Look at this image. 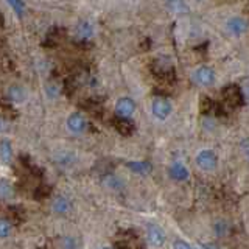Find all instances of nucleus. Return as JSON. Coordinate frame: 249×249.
<instances>
[{
    "mask_svg": "<svg viewBox=\"0 0 249 249\" xmlns=\"http://www.w3.org/2000/svg\"><path fill=\"white\" fill-rule=\"evenodd\" d=\"M53 207H54V210H56V212L62 213V212H66V210L69 209V202L64 198H58L56 201H54V206Z\"/></svg>",
    "mask_w": 249,
    "mask_h": 249,
    "instance_id": "a878e982",
    "label": "nucleus"
},
{
    "mask_svg": "<svg viewBox=\"0 0 249 249\" xmlns=\"http://www.w3.org/2000/svg\"><path fill=\"white\" fill-rule=\"evenodd\" d=\"M146 238L153 246H162L163 241H165V235H163L162 229L154 224H150L146 228Z\"/></svg>",
    "mask_w": 249,
    "mask_h": 249,
    "instance_id": "9b49d317",
    "label": "nucleus"
},
{
    "mask_svg": "<svg viewBox=\"0 0 249 249\" xmlns=\"http://www.w3.org/2000/svg\"><path fill=\"white\" fill-rule=\"evenodd\" d=\"M112 124H114L115 131L119 132V134H122L123 137H129L136 132V124L129 119V117L117 115L112 119Z\"/></svg>",
    "mask_w": 249,
    "mask_h": 249,
    "instance_id": "20e7f679",
    "label": "nucleus"
},
{
    "mask_svg": "<svg viewBox=\"0 0 249 249\" xmlns=\"http://www.w3.org/2000/svg\"><path fill=\"white\" fill-rule=\"evenodd\" d=\"M168 6L173 10L175 13H187L189 11V8H187V3L184 2V0H167Z\"/></svg>",
    "mask_w": 249,
    "mask_h": 249,
    "instance_id": "412c9836",
    "label": "nucleus"
},
{
    "mask_svg": "<svg viewBox=\"0 0 249 249\" xmlns=\"http://www.w3.org/2000/svg\"><path fill=\"white\" fill-rule=\"evenodd\" d=\"M151 73L158 78L162 84H173L176 81V73L173 66L170 64L168 59L158 58L151 64Z\"/></svg>",
    "mask_w": 249,
    "mask_h": 249,
    "instance_id": "f257e3e1",
    "label": "nucleus"
},
{
    "mask_svg": "<svg viewBox=\"0 0 249 249\" xmlns=\"http://www.w3.org/2000/svg\"><path fill=\"white\" fill-rule=\"evenodd\" d=\"M126 165L134 171V173H137V175H146L148 171L151 170V165L148 162H128Z\"/></svg>",
    "mask_w": 249,
    "mask_h": 249,
    "instance_id": "a211bd4d",
    "label": "nucleus"
},
{
    "mask_svg": "<svg viewBox=\"0 0 249 249\" xmlns=\"http://www.w3.org/2000/svg\"><path fill=\"white\" fill-rule=\"evenodd\" d=\"M10 212H11L10 215H11V218H13V221H14V223H20V221L23 220V218H25V215H23L25 212L22 210V207L14 206V207L10 209Z\"/></svg>",
    "mask_w": 249,
    "mask_h": 249,
    "instance_id": "393cba45",
    "label": "nucleus"
},
{
    "mask_svg": "<svg viewBox=\"0 0 249 249\" xmlns=\"http://www.w3.org/2000/svg\"><path fill=\"white\" fill-rule=\"evenodd\" d=\"M5 25V18H3V14L0 13V28H2Z\"/></svg>",
    "mask_w": 249,
    "mask_h": 249,
    "instance_id": "c756f323",
    "label": "nucleus"
},
{
    "mask_svg": "<svg viewBox=\"0 0 249 249\" xmlns=\"http://www.w3.org/2000/svg\"><path fill=\"white\" fill-rule=\"evenodd\" d=\"M196 163H198L199 168L210 171V170H213L216 167L218 159H216V156H215L213 151L204 150V151L198 153V156H196Z\"/></svg>",
    "mask_w": 249,
    "mask_h": 249,
    "instance_id": "423d86ee",
    "label": "nucleus"
},
{
    "mask_svg": "<svg viewBox=\"0 0 249 249\" xmlns=\"http://www.w3.org/2000/svg\"><path fill=\"white\" fill-rule=\"evenodd\" d=\"M215 106H216V101H213L212 98L209 97H202L199 100V109L202 114H213L215 112Z\"/></svg>",
    "mask_w": 249,
    "mask_h": 249,
    "instance_id": "f3484780",
    "label": "nucleus"
},
{
    "mask_svg": "<svg viewBox=\"0 0 249 249\" xmlns=\"http://www.w3.org/2000/svg\"><path fill=\"white\" fill-rule=\"evenodd\" d=\"M13 156V150H11V143L8 140H2L0 142V159L3 162H10Z\"/></svg>",
    "mask_w": 249,
    "mask_h": 249,
    "instance_id": "6ab92c4d",
    "label": "nucleus"
},
{
    "mask_svg": "<svg viewBox=\"0 0 249 249\" xmlns=\"http://www.w3.org/2000/svg\"><path fill=\"white\" fill-rule=\"evenodd\" d=\"M80 106L84 109V111H88L89 114L95 115V117H100L101 114H103V103H101V100L98 98H88L80 103Z\"/></svg>",
    "mask_w": 249,
    "mask_h": 249,
    "instance_id": "f8f14e48",
    "label": "nucleus"
},
{
    "mask_svg": "<svg viewBox=\"0 0 249 249\" xmlns=\"http://www.w3.org/2000/svg\"><path fill=\"white\" fill-rule=\"evenodd\" d=\"M13 196V187L8 181H0V198H11Z\"/></svg>",
    "mask_w": 249,
    "mask_h": 249,
    "instance_id": "5701e85b",
    "label": "nucleus"
},
{
    "mask_svg": "<svg viewBox=\"0 0 249 249\" xmlns=\"http://www.w3.org/2000/svg\"><path fill=\"white\" fill-rule=\"evenodd\" d=\"M171 109H173V106H171V103H170V100H168V98L159 95V97H156V98L153 100L151 111H153V114H154L156 117H158V119L165 120L167 117L171 114Z\"/></svg>",
    "mask_w": 249,
    "mask_h": 249,
    "instance_id": "7ed1b4c3",
    "label": "nucleus"
},
{
    "mask_svg": "<svg viewBox=\"0 0 249 249\" xmlns=\"http://www.w3.org/2000/svg\"><path fill=\"white\" fill-rule=\"evenodd\" d=\"M19 117L18 109H16L10 101L6 100H0V119L3 120H14Z\"/></svg>",
    "mask_w": 249,
    "mask_h": 249,
    "instance_id": "ddd939ff",
    "label": "nucleus"
},
{
    "mask_svg": "<svg viewBox=\"0 0 249 249\" xmlns=\"http://www.w3.org/2000/svg\"><path fill=\"white\" fill-rule=\"evenodd\" d=\"M93 35V27L89 22H80L76 27V36L78 39H89Z\"/></svg>",
    "mask_w": 249,
    "mask_h": 249,
    "instance_id": "2eb2a0df",
    "label": "nucleus"
},
{
    "mask_svg": "<svg viewBox=\"0 0 249 249\" xmlns=\"http://www.w3.org/2000/svg\"><path fill=\"white\" fill-rule=\"evenodd\" d=\"M170 176L175 179V181H185L189 178V171L182 165L181 162H175L173 165L170 167Z\"/></svg>",
    "mask_w": 249,
    "mask_h": 249,
    "instance_id": "4468645a",
    "label": "nucleus"
},
{
    "mask_svg": "<svg viewBox=\"0 0 249 249\" xmlns=\"http://www.w3.org/2000/svg\"><path fill=\"white\" fill-rule=\"evenodd\" d=\"M75 90H76V80H75V76L66 78L64 86H62V92H64L67 97H70V95H73Z\"/></svg>",
    "mask_w": 249,
    "mask_h": 249,
    "instance_id": "aec40b11",
    "label": "nucleus"
},
{
    "mask_svg": "<svg viewBox=\"0 0 249 249\" xmlns=\"http://www.w3.org/2000/svg\"><path fill=\"white\" fill-rule=\"evenodd\" d=\"M241 146H243V150H245V153L248 154V158H249V140H245L243 143H241Z\"/></svg>",
    "mask_w": 249,
    "mask_h": 249,
    "instance_id": "c85d7f7f",
    "label": "nucleus"
},
{
    "mask_svg": "<svg viewBox=\"0 0 249 249\" xmlns=\"http://www.w3.org/2000/svg\"><path fill=\"white\" fill-rule=\"evenodd\" d=\"M50 193H52V189H50L49 185H39L37 189L35 190V198L41 201V199L49 198Z\"/></svg>",
    "mask_w": 249,
    "mask_h": 249,
    "instance_id": "4be33fe9",
    "label": "nucleus"
},
{
    "mask_svg": "<svg viewBox=\"0 0 249 249\" xmlns=\"http://www.w3.org/2000/svg\"><path fill=\"white\" fill-rule=\"evenodd\" d=\"M105 249H111V248H105Z\"/></svg>",
    "mask_w": 249,
    "mask_h": 249,
    "instance_id": "473e14b6",
    "label": "nucleus"
},
{
    "mask_svg": "<svg viewBox=\"0 0 249 249\" xmlns=\"http://www.w3.org/2000/svg\"><path fill=\"white\" fill-rule=\"evenodd\" d=\"M67 126L69 129L75 132V134H80V132H83L86 129V126H88V123H86V119L78 112H73L72 115L67 119Z\"/></svg>",
    "mask_w": 249,
    "mask_h": 249,
    "instance_id": "9d476101",
    "label": "nucleus"
},
{
    "mask_svg": "<svg viewBox=\"0 0 249 249\" xmlns=\"http://www.w3.org/2000/svg\"><path fill=\"white\" fill-rule=\"evenodd\" d=\"M226 28H228V31H231L232 35L240 36V35H245L248 31L249 23L243 18H231L228 22H226Z\"/></svg>",
    "mask_w": 249,
    "mask_h": 249,
    "instance_id": "6e6552de",
    "label": "nucleus"
},
{
    "mask_svg": "<svg viewBox=\"0 0 249 249\" xmlns=\"http://www.w3.org/2000/svg\"><path fill=\"white\" fill-rule=\"evenodd\" d=\"M66 36V30L61 28V27H52L49 30V33L45 36V41L42 42L44 47L47 49H54V47H58L61 44V41L64 39Z\"/></svg>",
    "mask_w": 249,
    "mask_h": 249,
    "instance_id": "39448f33",
    "label": "nucleus"
},
{
    "mask_svg": "<svg viewBox=\"0 0 249 249\" xmlns=\"http://www.w3.org/2000/svg\"><path fill=\"white\" fill-rule=\"evenodd\" d=\"M8 98L13 101H23L27 98V92L20 86H13V88L8 89Z\"/></svg>",
    "mask_w": 249,
    "mask_h": 249,
    "instance_id": "dca6fc26",
    "label": "nucleus"
},
{
    "mask_svg": "<svg viewBox=\"0 0 249 249\" xmlns=\"http://www.w3.org/2000/svg\"><path fill=\"white\" fill-rule=\"evenodd\" d=\"M0 129H2V122H0Z\"/></svg>",
    "mask_w": 249,
    "mask_h": 249,
    "instance_id": "2f4dec72",
    "label": "nucleus"
},
{
    "mask_svg": "<svg viewBox=\"0 0 249 249\" xmlns=\"http://www.w3.org/2000/svg\"><path fill=\"white\" fill-rule=\"evenodd\" d=\"M10 232H11V224L5 220H0V237H8Z\"/></svg>",
    "mask_w": 249,
    "mask_h": 249,
    "instance_id": "bb28decb",
    "label": "nucleus"
},
{
    "mask_svg": "<svg viewBox=\"0 0 249 249\" xmlns=\"http://www.w3.org/2000/svg\"><path fill=\"white\" fill-rule=\"evenodd\" d=\"M134 109H136L134 101H132L131 98H128V97L120 98L119 101H117V105H115V112H117V115H120V117H131L132 112H134Z\"/></svg>",
    "mask_w": 249,
    "mask_h": 249,
    "instance_id": "1a4fd4ad",
    "label": "nucleus"
},
{
    "mask_svg": "<svg viewBox=\"0 0 249 249\" xmlns=\"http://www.w3.org/2000/svg\"><path fill=\"white\" fill-rule=\"evenodd\" d=\"M221 97L226 107H240L245 105V90L238 84H228L221 89Z\"/></svg>",
    "mask_w": 249,
    "mask_h": 249,
    "instance_id": "f03ea898",
    "label": "nucleus"
},
{
    "mask_svg": "<svg viewBox=\"0 0 249 249\" xmlns=\"http://www.w3.org/2000/svg\"><path fill=\"white\" fill-rule=\"evenodd\" d=\"M195 81L201 86H210L215 83V72L207 66H201L195 70Z\"/></svg>",
    "mask_w": 249,
    "mask_h": 249,
    "instance_id": "0eeeda50",
    "label": "nucleus"
},
{
    "mask_svg": "<svg viewBox=\"0 0 249 249\" xmlns=\"http://www.w3.org/2000/svg\"><path fill=\"white\" fill-rule=\"evenodd\" d=\"M202 249H220V248H216L213 245H204V246H202Z\"/></svg>",
    "mask_w": 249,
    "mask_h": 249,
    "instance_id": "7c9ffc66",
    "label": "nucleus"
},
{
    "mask_svg": "<svg viewBox=\"0 0 249 249\" xmlns=\"http://www.w3.org/2000/svg\"><path fill=\"white\" fill-rule=\"evenodd\" d=\"M175 249H192L187 243H184V241H176L175 243Z\"/></svg>",
    "mask_w": 249,
    "mask_h": 249,
    "instance_id": "cd10ccee",
    "label": "nucleus"
},
{
    "mask_svg": "<svg viewBox=\"0 0 249 249\" xmlns=\"http://www.w3.org/2000/svg\"><path fill=\"white\" fill-rule=\"evenodd\" d=\"M10 6L14 10V13L18 16H22L23 14V10H25V3H23V0H6Z\"/></svg>",
    "mask_w": 249,
    "mask_h": 249,
    "instance_id": "b1692460",
    "label": "nucleus"
}]
</instances>
